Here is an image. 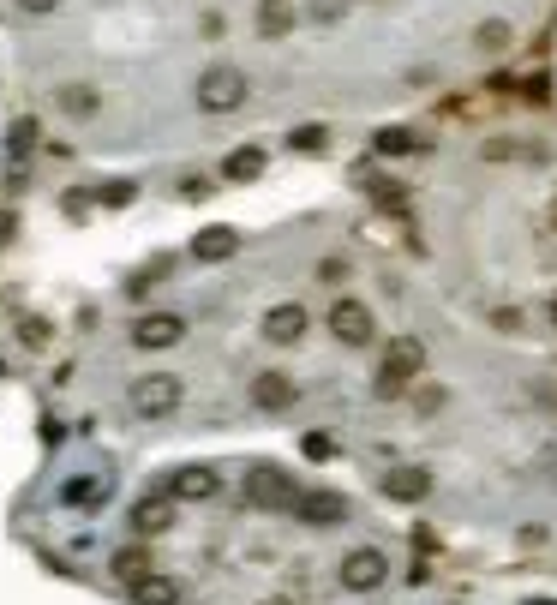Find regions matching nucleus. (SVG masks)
<instances>
[{"mask_svg":"<svg viewBox=\"0 0 557 605\" xmlns=\"http://www.w3.org/2000/svg\"><path fill=\"white\" fill-rule=\"evenodd\" d=\"M426 372V342H414V336H396L390 348H384V366H378V402H402V396H414V378Z\"/></svg>","mask_w":557,"mask_h":605,"instance_id":"f257e3e1","label":"nucleus"},{"mask_svg":"<svg viewBox=\"0 0 557 605\" xmlns=\"http://www.w3.org/2000/svg\"><path fill=\"white\" fill-rule=\"evenodd\" d=\"M180 396H186V384H180L174 372H144V378L126 390V408H132L138 420H168V414L180 408Z\"/></svg>","mask_w":557,"mask_h":605,"instance_id":"f03ea898","label":"nucleus"},{"mask_svg":"<svg viewBox=\"0 0 557 605\" xmlns=\"http://www.w3.org/2000/svg\"><path fill=\"white\" fill-rule=\"evenodd\" d=\"M240 102H246V72H240V66L216 60V66L198 72V108H204V114H234Z\"/></svg>","mask_w":557,"mask_h":605,"instance_id":"7ed1b4c3","label":"nucleus"},{"mask_svg":"<svg viewBox=\"0 0 557 605\" xmlns=\"http://www.w3.org/2000/svg\"><path fill=\"white\" fill-rule=\"evenodd\" d=\"M324 324H330V336H336L342 348H366V342L378 336V318H372V306H366L360 294H336L330 312H324Z\"/></svg>","mask_w":557,"mask_h":605,"instance_id":"20e7f679","label":"nucleus"},{"mask_svg":"<svg viewBox=\"0 0 557 605\" xmlns=\"http://www.w3.org/2000/svg\"><path fill=\"white\" fill-rule=\"evenodd\" d=\"M174 516H180V498L168 492V486H156V492H144L132 510H126V528L150 546V540H162V534H174Z\"/></svg>","mask_w":557,"mask_h":605,"instance_id":"39448f33","label":"nucleus"},{"mask_svg":"<svg viewBox=\"0 0 557 605\" xmlns=\"http://www.w3.org/2000/svg\"><path fill=\"white\" fill-rule=\"evenodd\" d=\"M246 504L252 510H294L300 504V486L288 468H252L246 474Z\"/></svg>","mask_w":557,"mask_h":605,"instance_id":"423d86ee","label":"nucleus"},{"mask_svg":"<svg viewBox=\"0 0 557 605\" xmlns=\"http://www.w3.org/2000/svg\"><path fill=\"white\" fill-rule=\"evenodd\" d=\"M180 342H186V318L180 312H138V324H132V348L138 354H168Z\"/></svg>","mask_w":557,"mask_h":605,"instance_id":"0eeeda50","label":"nucleus"},{"mask_svg":"<svg viewBox=\"0 0 557 605\" xmlns=\"http://www.w3.org/2000/svg\"><path fill=\"white\" fill-rule=\"evenodd\" d=\"M258 330H264V342H276V348H300L306 330H312V312H306L300 300H276V306L258 318Z\"/></svg>","mask_w":557,"mask_h":605,"instance_id":"6e6552de","label":"nucleus"},{"mask_svg":"<svg viewBox=\"0 0 557 605\" xmlns=\"http://www.w3.org/2000/svg\"><path fill=\"white\" fill-rule=\"evenodd\" d=\"M390 582V558L378 552V546H354L348 558H342V588L348 594H378Z\"/></svg>","mask_w":557,"mask_h":605,"instance_id":"1a4fd4ad","label":"nucleus"},{"mask_svg":"<svg viewBox=\"0 0 557 605\" xmlns=\"http://www.w3.org/2000/svg\"><path fill=\"white\" fill-rule=\"evenodd\" d=\"M294 402H300V384L288 372H258L252 378V408L258 414H288Z\"/></svg>","mask_w":557,"mask_h":605,"instance_id":"9d476101","label":"nucleus"},{"mask_svg":"<svg viewBox=\"0 0 557 605\" xmlns=\"http://www.w3.org/2000/svg\"><path fill=\"white\" fill-rule=\"evenodd\" d=\"M216 486H222V474H216L210 462H186V468H174V480H168V492H174L180 504H204V498H216Z\"/></svg>","mask_w":557,"mask_h":605,"instance_id":"9b49d317","label":"nucleus"},{"mask_svg":"<svg viewBox=\"0 0 557 605\" xmlns=\"http://www.w3.org/2000/svg\"><path fill=\"white\" fill-rule=\"evenodd\" d=\"M294 516H300V522H312V528H336V522L348 516V498H342V492H300Z\"/></svg>","mask_w":557,"mask_h":605,"instance_id":"f8f14e48","label":"nucleus"},{"mask_svg":"<svg viewBox=\"0 0 557 605\" xmlns=\"http://www.w3.org/2000/svg\"><path fill=\"white\" fill-rule=\"evenodd\" d=\"M384 498H396V504L432 498V468H390V474H384Z\"/></svg>","mask_w":557,"mask_h":605,"instance_id":"ddd939ff","label":"nucleus"},{"mask_svg":"<svg viewBox=\"0 0 557 605\" xmlns=\"http://www.w3.org/2000/svg\"><path fill=\"white\" fill-rule=\"evenodd\" d=\"M60 504H66V510H96V504H108V480H102V474H72V480L60 486Z\"/></svg>","mask_w":557,"mask_h":605,"instance_id":"4468645a","label":"nucleus"},{"mask_svg":"<svg viewBox=\"0 0 557 605\" xmlns=\"http://www.w3.org/2000/svg\"><path fill=\"white\" fill-rule=\"evenodd\" d=\"M240 252V234L234 228H204L198 240H192V258L198 264H222V258H234Z\"/></svg>","mask_w":557,"mask_h":605,"instance_id":"2eb2a0df","label":"nucleus"},{"mask_svg":"<svg viewBox=\"0 0 557 605\" xmlns=\"http://www.w3.org/2000/svg\"><path fill=\"white\" fill-rule=\"evenodd\" d=\"M264 162H270V150H264V144H240V150L222 162V180H258V174H264Z\"/></svg>","mask_w":557,"mask_h":605,"instance_id":"dca6fc26","label":"nucleus"},{"mask_svg":"<svg viewBox=\"0 0 557 605\" xmlns=\"http://www.w3.org/2000/svg\"><path fill=\"white\" fill-rule=\"evenodd\" d=\"M144 576H156V570H150V552H144V540H138V546H120V552H114V582L138 588Z\"/></svg>","mask_w":557,"mask_h":605,"instance_id":"f3484780","label":"nucleus"},{"mask_svg":"<svg viewBox=\"0 0 557 605\" xmlns=\"http://www.w3.org/2000/svg\"><path fill=\"white\" fill-rule=\"evenodd\" d=\"M288 30H294V6H288V0H258V36L282 42Z\"/></svg>","mask_w":557,"mask_h":605,"instance_id":"a211bd4d","label":"nucleus"},{"mask_svg":"<svg viewBox=\"0 0 557 605\" xmlns=\"http://www.w3.org/2000/svg\"><path fill=\"white\" fill-rule=\"evenodd\" d=\"M126 594H132L138 605H180V582L156 570V576H144V582H138V588H126Z\"/></svg>","mask_w":557,"mask_h":605,"instance_id":"6ab92c4d","label":"nucleus"},{"mask_svg":"<svg viewBox=\"0 0 557 605\" xmlns=\"http://www.w3.org/2000/svg\"><path fill=\"white\" fill-rule=\"evenodd\" d=\"M96 108H102L96 84H60V114H72V120H90Z\"/></svg>","mask_w":557,"mask_h":605,"instance_id":"aec40b11","label":"nucleus"},{"mask_svg":"<svg viewBox=\"0 0 557 605\" xmlns=\"http://www.w3.org/2000/svg\"><path fill=\"white\" fill-rule=\"evenodd\" d=\"M372 150H378V156H414V150H426V138L408 132V126H384V132L372 138Z\"/></svg>","mask_w":557,"mask_h":605,"instance_id":"412c9836","label":"nucleus"},{"mask_svg":"<svg viewBox=\"0 0 557 605\" xmlns=\"http://www.w3.org/2000/svg\"><path fill=\"white\" fill-rule=\"evenodd\" d=\"M408 402H414V414H420V420H432V414H444V408H450V390H444V384H414V396H408Z\"/></svg>","mask_w":557,"mask_h":605,"instance_id":"4be33fe9","label":"nucleus"},{"mask_svg":"<svg viewBox=\"0 0 557 605\" xmlns=\"http://www.w3.org/2000/svg\"><path fill=\"white\" fill-rule=\"evenodd\" d=\"M474 42H480V48H486V54H504V48H510V42H516V30H510V24H504V18H486V24H480V30H474Z\"/></svg>","mask_w":557,"mask_h":605,"instance_id":"5701e85b","label":"nucleus"},{"mask_svg":"<svg viewBox=\"0 0 557 605\" xmlns=\"http://www.w3.org/2000/svg\"><path fill=\"white\" fill-rule=\"evenodd\" d=\"M288 144H294V150H306V156H318V150L330 144V132H324V126H294V132H288Z\"/></svg>","mask_w":557,"mask_h":605,"instance_id":"b1692460","label":"nucleus"},{"mask_svg":"<svg viewBox=\"0 0 557 605\" xmlns=\"http://www.w3.org/2000/svg\"><path fill=\"white\" fill-rule=\"evenodd\" d=\"M306 12H312V24H342L348 0H306Z\"/></svg>","mask_w":557,"mask_h":605,"instance_id":"393cba45","label":"nucleus"},{"mask_svg":"<svg viewBox=\"0 0 557 605\" xmlns=\"http://www.w3.org/2000/svg\"><path fill=\"white\" fill-rule=\"evenodd\" d=\"M6 144H12V156H24V150L36 144V120H12V132H6Z\"/></svg>","mask_w":557,"mask_h":605,"instance_id":"a878e982","label":"nucleus"},{"mask_svg":"<svg viewBox=\"0 0 557 605\" xmlns=\"http://www.w3.org/2000/svg\"><path fill=\"white\" fill-rule=\"evenodd\" d=\"M132 198H138L132 180H108V186H102V204H132Z\"/></svg>","mask_w":557,"mask_h":605,"instance_id":"bb28decb","label":"nucleus"},{"mask_svg":"<svg viewBox=\"0 0 557 605\" xmlns=\"http://www.w3.org/2000/svg\"><path fill=\"white\" fill-rule=\"evenodd\" d=\"M18 336H24L30 348H42V342H48V318H18Z\"/></svg>","mask_w":557,"mask_h":605,"instance_id":"cd10ccee","label":"nucleus"},{"mask_svg":"<svg viewBox=\"0 0 557 605\" xmlns=\"http://www.w3.org/2000/svg\"><path fill=\"white\" fill-rule=\"evenodd\" d=\"M306 456H312V462H330V456H336L330 432H306Z\"/></svg>","mask_w":557,"mask_h":605,"instance_id":"c85d7f7f","label":"nucleus"},{"mask_svg":"<svg viewBox=\"0 0 557 605\" xmlns=\"http://www.w3.org/2000/svg\"><path fill=\"white\" fill-rule=\"evenodd\" d=\"M492 324H498V330H522V312H516V306H498Z\"/></svg>","mask_w":557,"mask_h":605,"instance_id":"c756f323","label":"nucleus"},{"mask_svg":"<svg viewBox=\"0 0 557 605\" xmlns=\"http://www.w3.org/2000/svg\"><path fill=\"white\" fill-rule=\"evenodd\" d=\"M522 546H528V552H540V546H546V528H540V522H528V528H522Z\"/></svg>","mask_w":557,"mask_h":605,"instance_id":"7c9ffc66","label":"nucleus"},{"mask_svg":"<svg viewBox=\"0 0 557 605\" xmlns=\"http://www.w3.org/2000/svg\"><path fill=\"white\" fill-rule=\"evenodd\" d=\"M540 474H557V438L540 450Z\"/></svg>","mask_w":557,"mask_h":605,"instance_id":"2f4dec72","label":"nucleus"},{"mask_svg":"<svg viewBox=\"0 0 557 605\" xmlns=\"http://www.w3.org/2000/svg\"><path fill=\"white\" fill-rule=\"evenodd\" d=\"M18 6H24V12H36V18H42V12H54V6H60V0H18Z\"/></svg>","mask_w":557,"mask_h":605,"instance_id":"473e14b6","label":"nucleus"},{"mask_svg":"<svg viewBox=\"0 0 557 605\" xmlns=\"http://www.w3.org/2000/svg\"><path fill=\"white\" fill-rule=\"evenodd\" d=\"M6 234H12V210H0V240H6Z\"/></svg>","mask_w":557,"mask_h":605,"instance_id":"72a5a7b5","label":"nucleus"},{"mask_svg":"<svg viewBox=\"0 0 557 605\" xmlns=\"http://www.w3.org/2000/svg\"><path fill=\"white\" fill-rule=\"evenodd\" d=\"M546 318H552V324H557V294H552V300H546Z\"/></svg>","mask_w":557,"mask_h":605,"instance_id":"f704fd0d","label":"nucleus"},{"mask_svg":"<svg viewBox=\"0 0 557 605\" xmlns=\"http://www.w3.org/2000/svg\"><path fill=\"white\" fill-rule=\"evenodd\" d=\"M264 605H294V600H288V594H276V600H264Z\"/></svg>","mask_w":557,"mask_h":605,"instance_id":"c9c22d12","label":"nucleus"},{"mask_svg":"<svg viewBox=\"0 0 557 605\" xmlns=\"http://www.w3.org/2000/svg\"><path fill=\"white\" fill-rule=\"evenodd\" d=\"M552 228H557V204H552Z\"/></svg>","mask_w":557,"mask_h":605,"instance_id":"e433bc0d","label":"nucleus"},{"mask_svg":"<svg viewBox=\"0 0 557 605\" xmlns=\"http://www.w3.org/2000/svg\"><path fill=\"white\" fill-rule=\"evenodd\" d=\"M552 408H557V390H552Z\"/></svg>","mask_w":557,"mask_h":605,"instance_id":"4c0bfd02","label":"nucleus"}]
</instances>
